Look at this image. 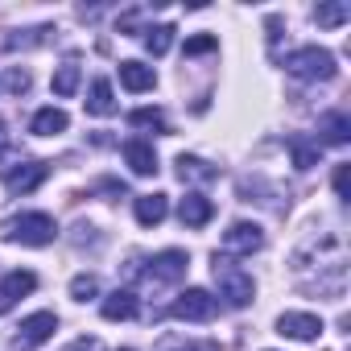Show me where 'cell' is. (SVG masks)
Segmentation results:
<instances>
[{
    "mask_svg": "<svg viewBox=\"0 0 351 351\" xmlns=\"http://www.w3.org/2000/svg\"><path fill=\"white\" fill-rule=\"evenodd\" d=\"M318 132H322L326 145H347V141H351V120H347L343 112H326L322 124H318ZM322 141H318V145H322Z\"/></svg>",
    "mask_w": 351,
    "mask_h": 351,
    "instance_id": "ac0fdd59",
    "label": "cell"
},
{
    "mask_svg": "<svg viewBox=\"0 0 351 351\" xmlns=\"http://www.w3.org/2000/svg\"><path fill=\"white\" fill-rule=\"evenodd\" d=\"M277 335L285 339H298V343H314L322 335V318L318 314H302V310H285L277 318Z\"/></svg>",
    "mask_w": 351,
    "mask_h": 351,
    "instance_id": "8992f818",
    "label": "cell"
},
{
    "mask_svg": "<svg viewBox=\"0 0 351 351\" xmlns=\"http://www.w3.org/2000/svg\"><path fill=\"white\" fill-rule=\"evenodd\" d=\"M165 215H169V199H165V195H141V199H136V223L157 228Z\"/></svg>",
    "mask_w": 351,
    "mask_h": 351,
    "instance_id": "2e32d148",
    "label": "cell"
},
{
    "mask_svg": "<svg viewBox=\"0 0 351 351\" xmlns=\"http://www.w3.org/2000/svg\"><path fill=\"white\" fill-rule=\"evenodd\" d=\"M124 161L132 165V173H141V178L157 173V153H153V145H149V141H141V136L124 141Z\"/></svg>",
    "mask_w": 351,
    "mask_h": 351,
    "instance_id": "7c38bea8",
    "label": "cell"
},
{
    "mask_svg": "<svg viewBox=\"0 0 351 351\" xmlns=\"http://www.w3.org/2000/svg\"><path fill=\"white\" fill-rule=\"evenodd\" d=\"M285 145H289V153H293V165H298V169H314V165H318V153H322L318 136H302V132H293Z\"/></svg>",
    "mask_w": 351,
    "mask_h": 351,
    "instance_id": "9a60e30c",
    "label": "cell"
},
{
    "mask_svg": "<svg viewBox=\"0 0 351 351\" xmlns=\"http://www.w3.org/2000/svg\"><path fill=\"white\" fill-rule=\"evenodd\" d=\"M215 46H219V42H215L211 34H203V38H191V42H186V54H207V50H215Z\"/></svg>",
    "mask_w": 351,
    "mask_h": 351,
    "instance_id": "4316f807",
    "label": "cell"
},
{
    "mask_svg": "<svg viewBox=\"0 0 351 351\" xmlns=\"http://www.w3.org/2000/svg\"><path fill=\"white\" fill-rule=\"evenodd\" d=\"M261 248H265L261 223L240 219V223H232V228L223 232V256H252V252H261Z\"/></svg>",
    "mask_w": 351,
    "mask_h": 351,
    "instance_id": "5b68a950",
    "label": "cell"
},
{
    "mask_svg": "<svg viewBox=\"0 0 351 351\" xmlns=\"http://www.w3.org/2000/svg\"><path fill=\"white\" fill-rule=\"evenodd\" d=\"M75 91H79V66L66 62V66H58V75H54V95H58V99H71Z\"/></svg>",
    "mask_w": 351,
    "mask_h": 351,
    "instance_id": "cb8c5ba5",
    "label": "cell"
},
{
    "mask_svg": "<svg viewBox=\"0 0 351 351\" xmlns=\"http://www.w3.org/2000/svg\"><path fill=\"white\" fill-rule=\"evenodd\" d=\"M120 83H124L128 91H153L157 75H153V66H145V62H120Z\"/></svg>",
    "mask_w": 351,
    "mask_h": 351,
    "instance_id": "e0dca14e",
    "label": "cell"
},
{
    "mask_svg": "<svg viewBox=\"0 0 351 351\" xmlns=\"http://www.w3.org/2000/svg\"><path fill=\"white\" fill-rule=\"evenodd\" d=\"M215 310H219V298H211L207 289H186V293H178V302L169 306V314L182 318V322H211Z\"/></svg>",
    "mask_w": 351,
    "mask_h": 351,
    "instance_id": "277c9868",
    "label": "cell"
},
{
    "mask_svg": "<svg viewBox=\"0 0 351 351\" xmlns=\"http://www.w3.org/2000/svg\"><path fill=\"white\" fill-rule=\"evenodd\" d=\"M161 351H219V347H215V343H182V339H178V343H165Z\"/></svg>",
    "mask_w": 351,
    "mask_h": 351,
    "instance_id": "83f0119b",
    "label": "cell"
},
{
    "mask_svg": "<svg viewBox=\"0 0 351 351\" xmlns=\"http://www.w3.org/2000/svg\"><path fill=\"white\" fill-rule=\"evenodd\" d=\"M285 71L293 75V79H306V83H326V79H335V54L330 50H322V46H302V50H293L289 58H285Z\"/></svg>",
    "mask_w": 351,
    "mask_h": 351,
    "instance_id": "3957f363",
    "label": "cell"
},
{
    "mask_svg": "<svg viewBox=\"0 0 351 351\" xmlns=\"http://www.w3.org/2000/svg\"><path fill=\"white\" fill-rule=\"evenodd\" d=\"M66 351H108V347H104V343H99L95 335H83V339H75V343H71Z\"/></svg>",
    "mask_w": 351,
    "mask_h": 351,
    "instance_id": "f1b7e54d",
    "label": "cell"
},
{
    "mask_svg": "<svg viewBox=\"0 0 351 351\" xmlns=\"http://www.w3.org/2000/svg\"><path fill=\"white\" fill-rule=\"evenodd\" d=\"M71 298H75V302L99 298V277H95V273H79V277L71 281Z\"/></svg>",
    "mask_w": 351,
    "mask_h": 351,
    "instance_id": "d4e9b609",
    "label": "cell"
},
{
    "mask_svg": "<svg viewBox=\"0 0 351 351\" xmlns=\"http://www.w3.org/2000/svg\"><path fill=\"white\" fill-rule=\"evenodd\" d=\"M99 314H104L108 322H128V318H136V298H132L128 289H112V293L99 302Z\"/></svg>",
    "mask_w": 351,
    "mask_h": 351,
    "instance_id": "4fadbf2b",
    "label": "cell"
},
{
    "mask_svg": "<svg viewBox=\"0 0 351 351\" xmlns=\"http://www.w3.org/2000/svg\"><path fill=\"white\" fill-rule=\"evenodd\" d=\"M54 330H58V314L38 310V314H29V318L17 326V343H21V347H38V343H46Z\"/></svg>",
    "mask_w": 351,
    "mask_h": 351,
    "instance_id": "ba28073f",
    "label": "cell"
},
{
    "mask_svg": "<svg viewBox=\"0 0 351 351\" xmlns=\"http://www.w3.org/2000/svg\"><path fill=\"white\" fill-rule=\"evenodd\" d=\"M0 236H5L9 244L46 248V244H54L58 223H54V215H46V211H21V215H13V219L0 223Z\"/></svg>",
    "mask_w": 351,
    "mask_h": 351,
    "instance_id": "6da1fadb",
    "label": "cell"
},
{
    "mask_svg": "<svg viewBox=\"0 0 351 351\" xmlns=\"http://www.w3.org/2000/svg\"><path fill=\"white\" fill-rule=\"evenodd\" d=\"M347 182H351V165H335V191H339V199H347Z\"/></svg>",
    "mask_w": 351,
    "mask_h": 351,
    "instance_id": "f546056e",
    "label": "cell"
},
{
    "mask_svg": "<svg viewBox=\"0 0 351 351\" xmlns=\"http://www.w3.org/2000/svg\"><path fill=\"white\" fill-rule=\"evenodd\" d=\"M38 289V277L29 273V269H17V273H9L5 281H0V314H5L9 306H17L25 293H34Z\"/></svg>",
    "mask_w": 351,
    "mask_h": 351,
    "instance_id": "30bf717a",
    "label": "cell"
},
{
    "mask_svg": "<svg viewBox=\"0 0 351 351\" xmlns=\"http://www.w3.org/2000/svg\"><path fill=\"white\" fill-rule=\"evenodd\" d=\"M211 215H215V203H211L207 195H199V191H191V195L178 203V219H182L186 228H207Z\"/></svg>",
    "mask_w": 351,
    "mask_h": 351,
    "instance_id": "8fae6325",
    "label": "cell"
},
{
    "mask_svg": "<svg viewBox=\"0 0 351 351\" xmlns=\"http://www.w3.org/2000/svg\"><path fill=\"white\" fill-rule=\"evenodd\" d=\"M5 87H9L13 95H25V91H29V71H17V66H13V71L5 75Z\"/></svg>",
    "mask_w": 351,
    "mask_h": 351,
    "instance_id": "484cf974",
    "label": "cell"
},
{
    "mask_svg": "<svg viewBox=\"0 0 351 351\" xmlns=\"http://www.w3.org/2000/svg\"><path fill=\"white\" fill-rule=\"evenodd\" d=\"M347 17H351V5H347V0H335V5H318V9H314V21L326 25V29H339Z\"/></svg>",
    "mask_w": 351,
    "mask_h": 351,
    "instance_id": "44dd1931",
    "label": "cell"
},
{
    "mask_svg": "<svg viewBox=\"0 0 351 351\" xmlns=\"http://www.w3.org/2000/svg\"><path fill=\"white\" fill-rule=\"evenodd\" d=\"M66 124H71V116L62 108H42V112H34L29 132L34 136H58V132H66Z\"/></svg>",
    "mask_w": 351,
    "mask_h": 351,
    "instance_id": "5bb4252c",
    "label": "cell"
},
{
    "mask_svg": "<svg viewBox=\"0 0 351 351\" xmlns=\"http://www.w3.org/2000/svg\"><path fill=\"white\" fill-rule=\"evenodd\" d=\"M186 252H178V248H169V252H157L153 261H149V269H145V277L149 281H161V285H173V281H182L186 277Z\"/></svg>",
    "mask_w": 351,
    "mask_h": 351,
    "instance_id": "52a82bcc",
    "label": "cell"
},
{
    "mask_svg": "<svg viewBox=\"0 0 351 351\" xmlns=\"http://www.w3.org/2000/svg\"><path fill=\"white\" fill-rule=\"evenodd\" d=\"M46 178H50V165H46V161H25V165H17V169L9 173L5 182H9L13 195H29V191H38Z\"/></svg>",
    "mask_w": 351,
    "mask_h": 351,
    "instance_id": "9c48e42d",
    "label": "cell"
},
{
    "mask_svg": "<svg viewBox=\"0 0 351 351\" xmlns=\"http://www.w3.org/2000/svg\"><path fill=\"white\" fill-rule=\"evenodd\" d=\"M178 178H182V182H186V178H191V182H215V169H211L203 157H186V153H182V157H178Z\"/></svg>",
    "mask_w": 351,
    "mask_h": 351,
    "instance_id": "ffe728a7",
    "label": "cell"
},
{
    "mask_svg": "<svg viewBox=\"0 0 351 351\" xmlns=\"http://www.w3.org/2000/svg\"><path fill=\"white\" fill-rule=\"evenodd\" d=\"M87 112H91V116H112V112H116V95H112V83H108V79H95V83H91Z\"/></svg>",
    "mask_w": 351,
    "mask_h": 351,
    "instance_id": "d6986e66",
    "label": "cell"
},
{
    "mask_svg": "<svg viewBox=\"0 0 351 351\" xmlns=\"http://www.w3.org/2000/svg\"><path fill=\"white\" fill-rule=\"evenodd\" d=\"M5 141H9V136H5V120H0V149H5Z\"/></svg>",
    "mask_w": 351,
    "mask_h": 351,
    "instance_id": "4dcf8cb0",
    "label": "cell"
},
{
    "mask_svg": "<svg viewBox=\"0 0 351 351\" xmlns=\"http://www.w3.org/2000/svg\"><path fill=\"white\" fill-rule=\"evenodd\" d=\"M128 124L132 128H145V132H165V112L161 108H136L128 116Z\"/></svg>",
    "mask_w": 351,
    "mask_h": 351,
    "instance_id": "603a6c76",
    "label": "cell"
},
{
    "mask_svg": "<svg viewBox=\"0 0 351 351\" xmlns=\"http://www.w3.org/2000/svg\"><path fill=\"white\" fill-rule=\"evenodd\" d=\"M211 273H215V285H219V298L232 306V310H244L248 302H252V293H256V285H252V277L232 261V256H219L215 252V265H211Z\"/></svg>",
    "mask_w": 351,
    "mask_h": 351,
    "instance_id": "7a4b0ae2",
    "label": "cell"
},
{
    "mask_svg": "<svg viewBox=\"0 0 351 351\" xmlns=\"http://www.w3.org/2000/svg\"><path fill=\"white\" fill-rule=\"evenodd\" d=\"M169 46H173V25H153V29H145V50H149L153 58H161Z\"/></svg>",
    "mask_w": 351,
    "mask_h": 351,
    "instance_id": "7402d4cb",
    "label": "cell"
}]
</instances>
